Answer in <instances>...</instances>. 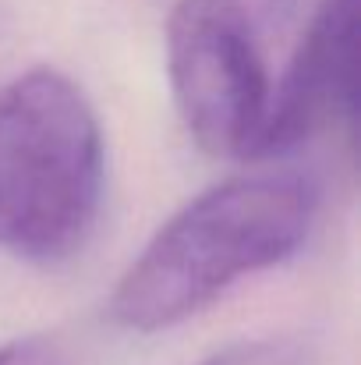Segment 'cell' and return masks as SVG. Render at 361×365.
I'll list each match as a JSON object with an SVG mask.
<instances>
[{
  "label": "cell",
  "mask_w": 361,
  "mask_h": 365,
  "mask_svg": "<svg viewBox=\"0 0 361 365\" xmlns=\"http://www.w3.org/2000/svg\"><path fill=\"white\" fill-rule=\"evenodd\" d=\"M319 188L305 174L231 178L181 206L124 269L114 323L159 334L216 305L241 280L280 266L308 242Z\"/></svg>",
  "instance_id": "1"
},
{
  "label": "cell",
  "mask_w": 361,
  "mask_h": 365,
  "mask_svg": "<svg viewBox=\"0 0 361 365\" xmlns=\"http://www.w3.org/2000/svg\"><path fill=\"white\" fill-rule=\"evenodd\" d=\"M107 185L89 96L53 68L0 86V252L64 262L89 242Z\"/></svg>",
  "instance_id": "2"
},
{
  "label": "cell",
  "mask_w": 361,
  "mask_h": 365,
  "mask_svg": "<svg viewBox=\"0 0 361 365\" xmlns=\"http://www.w3.org/2000/svg\"><path fill=\"white\" fill-rule=\"evenodd\" d=\"M283 4L291 0H177L170 11V93L209 156H255L273 96L266 29Z\"/></svg>",
  "instance_id": "3"
},
{
  "label": "cell",
  "mask_w": 361,
  "mask_h": 365,
  "mask_svg": "<svg viewBox=\"0 0 361 365\" xmlns=\"http://www.w3.org/2000/svg\"><path fill=\"white\" fill-rule=\"evenodd\" d=\"M358 4L319 0L283 75L273 82L251 160L312 142L330 128L355 131L358 110Z\"/></svg>",
  "instance_id": "4"
},
{
  "label": "cell",
  "mask_w": 361,
  "mask_h": 365,
  "mask_svg": "<svg viewBox=\"0 0 361 365\" xmlns=\"http://www.w3.org/2000/svg\"><path fill=\"white\" fill-rule=\"evenodd\" d=\"M199 365H308V344L291 334H269L238 341Z\"/></svg>",
  "instance_id": "5"
},
{
  "label": "cell",
  "mask_w": 361,
  "mask_h": 365,
  "mask_svg": "<svg viewBox=\"0 0 361 365\" xmlns=\"http://www.w3.org/2000/svg\"><path fill=\"white\" fill-rule=\"evenodd\" d=\"M0 365H68V355L53 337L28 334L0 344Z\"/></svg>",
  "instance_id": "6"
}]
</instances>
